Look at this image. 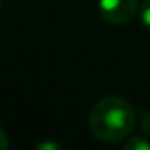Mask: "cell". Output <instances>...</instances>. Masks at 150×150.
<instances>
[{"instance_id": "cell-1", "label": "cell", "mask_w": 150, "mask_h": 150, "mask_svg": "<svg viewBox=\"0 0 150 150\" xmlns=\"http://www.w3.org/2000/svg\"><path fill=\"white\" fill-rule=\"evenodd\" d=\"M136 110L120 95H107L92 107L89 127L98 140L121 142L131 136L136 126Z\"/></svg>"}, {"instance_id": "cell-2", "label": "cell", "mask_w": 150, "mask_h": 150, "mask_svg": "<svg viewBox=\"0 0 150 150\" xmlns=\"http://www.w3.org/2000/svg\"><path fill=\"white\" fill-rule=\"evenodd\" d=\"M139 11L137 0H98V13L102 20L113 26L127 24Z\"/></svg>"}, {"instance_id": "cell-3", "label": "cell", "mask_w": 150, "mask_h": 150, "mask_svg": "<svg viewBox=\"0 0 150 150\" xmlns=\"http://www.w3.org/2000/svg\"><path fill=\"white\" fill-rule=\"evenodd\" d=\"M123 150H150V142L144 137H132L124 144Z\"/></svg>"}, {"instance_id": "cell-4", "label": "cell", "mask_w": 150, "mask_h": 150, "mask_svg": "<svg viewBox=\"0 0 150 150\" xmlns=\"http://www.w3.org/2000/svg\"><path fill=\"white\" fill-rule=\"evenodd\" d=\"M140 21L144 28L150 31V0H144V4L140 5Z\"/></svg>"}, {"instance_id": "cell-5", "label": "cell", "mask_w": 150, "mask_h": 150, "mask_svg": "<svg viewBox=\"0 0 150 150\" xmlns=\"http://www.w3.org/2000/svg\"><path fill=\"white\" fill-rule=\"evenodd\" d=\"M34 150H63V147L55 140H42L37 144Z\"/></svg>"}, {"instance_id": "cell-6", "label": "cell", "mask_w": 150, "mask_h": 150, "mask_svg": "<svg viewBox=\"0 0 150 150\" xmlns=\"http://www.w3.org/2000/svg\"><path fill=\"white\" fill-rule=\"evenodd\" d=\"M140 127L144 132L150 136V110H144L140 113Z\"/></svg>"}, {"instance_id": "cell-7", "label": "cell", "mask_w": 150, "mask_h": 150, "mask_svg": "<svg viewBox=\"0 0 150 150\" xmlns=\"http://www.w3.org/2000/svg\"><path fill=\"white\" fill-rule=\"evenodd\" d=\"M0 150H8V137L0 127Z\"/></svg>"}, {"instance_id": "cell-8", "label": "cell", "mask_w": 150, "mask_h": 150, "mask_svg": "<svg viewBox=\"0 0 150 150\" xmlns=\"http://www.w3.org/2000/svg\"><path fill=\"white\" fill-rule=\"evenodd\" d=\"M0 8H2V0H0Z\"/></svg>"}]
</instances>
